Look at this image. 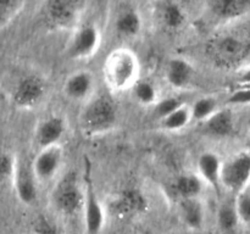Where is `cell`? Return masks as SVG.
I'll return each instance as SVG.
<instances>
[{"label": "cell", "mask_w": 250, "mask_h": 234, "mask_svg": "<svg viewBox=\"0 0 250 234\" xmlns=\"http://www.w3.org/2000/svg\"><path fill=\"white\" fill-rule=\"evenodd\" d=\"M51 201L56 211L63 216L71 217L82 212L84 188L76 173L68 172L59 179L51 193Z\"/></svg>", "instance_id": "cell-3"}, {"label": "cell", "mask_w": 250, "mask_h": 234, "mask_svg": "<svg viewBox=\"0 0 250 234\" xmlns=\"http://www.w3.org/2000/svg\"><path fill=\"white\" fill-rule=\"evenodd\" d=\"M156 16L167 31H180L187 22V12L177 1H161L156 4Z\"/></svg>", "instance_id": "cell-17"}, {"label": "cell", "mask_w": 250, "mask_h": 234, "mask_svg": "<svg viewBox=\"0 0 250 234\" xmlns=\"http://www.w3.org/2000/svg\"><path fill=\"white\" fill-rule=\"evenodd\" d=\"M11 182L20 202L23 205H32L36 202L38 197V180L32 170L31 162L22 157H15Z\"/></svg>", "instance_id": "cell-7"}, {"label": "cell", "mask_w": 250, "mask_h": 234, "mask_svg": "<svg viewBox=\"0 0 250 234\" xmlns=\"http://www.w3.org/2000/svg\"><path fill=\"white\" fill-rule=\"evenodd\" d=\"M241 83L243 85H248L250 84V68L248 71H247L246 73H243L241 77Z\"/></svg>", "instance_id": "cell-33"}, {"label": "cell", "mask_w": 250, "mask_h": 234, "mask_svg": "<svg viewBox=\"0 0 250 234\" xmlns=\"http://www.w3.org/2000/svg\"><path fill=\"white\" fill-rule=\"evenodd\" d=\"M173 189L180 199H193L200 196L204 189V183L197 173H185L176 178Z\"/></svg>", "instance_id": "cell-21"}, {"label": "cell", "mask_w": 250, "mask_h": 234, "mask_svg": "<svg viewBox=\"0 0 250 234\" xmlns=\"http://www.w3.org/2000/svg\"><path fill=\"white\" fill-rule=\"evenodd\" d=\"M143 205H146V200L142 196L141 193L136 190L124 193L120 199V209L126 210V211H138L143 209Z\"/></svg>", "instance_id": "cell-29"}, {"label": "cell", "mask_w": 250, "mask_h": 234, "mask_svg": "<svg viewBox=\"0 0 250 234\" xmlns=\"http://www.w3.org/2000/svg\"><path fill=\"white\" fill-rule=\"evenodd\" d=\"M221 167L222 163L220 157L212 151L200 154L197 160V175L204 184L210 185L217 192L221 185Z\"/></svg>", "instance_id": "cell-16"}, {"label": "cell", "mask_w": 250, "mask_h": 234, "mask_svg": "<svg viewBox=\"0 0 250 234\" xmlns=\"http://www.w3.org/2000/svg\"><path fill=\"white\" fill-rule=\"evenodd\" d=\"M203 123L205 132L212 136L224 138L229 136L233 131V116L229 110H217Z\"/></svg>", "instance_id": "cell-20"}, {"label": "cell", "mask_w": 250, "mask_h": 234, "mask_svg": "<svg viewBox=\"0 0 250 234\" xmlns=\"http://www.w3.org/2000/svg\"><path fill=\"white\" fill-rule=\"evenodd\" d=\"M195 77V68L187 58H173L165 68V79L172 89H186Z\"/></svg>", "instance_id": "cell-14"}, {"label": "cell", "mask_w": 250, "mask_h": 234, "mask_svg": "<svg viewBox=\"0 0 250 234\" xmlns=\"http://www.w3.org/2000/svg\"><path fill=\"white\" fill-rule=\"evenodd\" d=\"M106 87L115 93L131 90L141 78L138 56L128 48H116L106 56L103 65Z\"/></svg>", "instance_id": "cell-1"}, {"label": "cell", "mask_w": 250, "mask_h": 234, "mask_svg": "<svg viewBox=\"0 0 250 234\" xmlns=\"http://www.w3.org/2000/svg\"><path fill=\"white\" fill-rule=\"evenodd\" d=\"M229 104L239 105V104H249L250 102V89L243 87L242 89L236 90L231 97L229 98Z\"/></svg>", "instance_id": "cell-32"}, {"label": "cell", "mask_w": 250, "mask_h": 234, "mask_svg": "<svg viewBox=\"0 0 250 234\" xmlns=\"http://www.w3.org/2000/svg\"><path fill=\"white\" fill-rule=\"evenodd\" d=\"M95 80L89 71H77L66 78L62 85L63 94L72 101L85 102L94 95Z\"/></svg>", "instance_id": "cell-13"}, {"label": "cell", "mask_w": 250, "mask_h": 234, "mask_svg": "<svg viewBox=\"0 0 250 234\" xmlns=\"http://www.w3.org/2000/svg\"><path fill=\"white\" fill-rule=\"evenodd\" d=\"M46 93L45 80L38 75H28L17 82L12 92L15 106L22 110H31L43 101Z\"/></svg>", "instance_id": "cell-6"}, {"label": "cell", "mask_w": 250, "mask_h": 234, "mask_svg": "<svg viewBox=\"0 0 250 234\" xmlns=\"http://www.w3.org/2000/svg\"><path fill=\"white\" fill-rule=\"evenodd\" d=\"M34 233L36 234H59L53 227V224L45 218V217L41 216L37 218L36 223H34Z\"/></svg>", "instance_id": "cell-31"}, {"label": "cell", "mask_w": 250, "mask_h": 234, "mask_svg": "<svg viewBox=\"0 0 250 234\" xmlns=\"http://www.w3.org/2000/svg\"><path fill=\"white\" fill-rule=\"evenodd\" d=\"M15 157L9 151L0 149V185L12 179L15 167Z\"/></svg>", "instance_id": "cell-28"}, {"label": "cell", "mask_w": 250, "mask_h": 234, "mask_svg": "<svg viewBox=\"0 0 250 234\" xmlns=\"http://www.w3.org/2000/svg\"><path fill=\"white\" fill-rule=\"evenodd\" d=\"M248 46L241 39L227 36L215 41L210 48L215 60L221 63H233L241 60L248 51Z\"/></svg>", "instance_id": "cell-15"}, {"label": "cell", "mask_w": 250, "mask_h": 234, "mask_svg": "<svg viewBox=\"0 0 250 234\" xmlns=\"http://www.w3.org/2000/svg\"><path fill=\"white\" fill-rule=\"evenodd\" d=\"M80 121L84 134L89 136H104L117 126L119 107L109 95H93L84 102Z\"/></svg>", "instance_id": "cell-2"}, {"label": "cell", "mask_w": 250, "mask_h": 234, "mask_svg": "<svg viewBox=\"0 0 250 234\" xmlns=\"http://www.w3.org/2000/svg\"><path fill=\"white\" fill-rule=\"evenodd\" d=\"M67 132V123L60 115H50L38 123L34 133V141L39 150L58 146Z\"/></svg>", "instance_id": "cell-11"}, {"label": "cell", "mask_w": 250, "mask_h": 234, "mask_svg": "<svg viewBox=\"0 0 250 234\" xmlns=\"http://www.w3.org/2000/svg\"><path fill=\"white\" fill-rule=\"evenodd\" d=\"M63 162V151L61 145L42 149L32 161V170L38 183H48L60 173Z\"/></svg>", "instance_id": "cell-10"}, {"label": "cell", "mask_w": 250, "mask_h": 234, "mask_svg": "<svg viewBox=\"0 0 250 234\" xmlns=\"http://www.w3.org/2000/svg\"><path fill=\"white\" fill-rule=\"evenodd\" d=\"M102 44L99 27L92 22L81 23L72 31L65 48L68 58L75 61L87 60L98 53Z\"/></svg>", "instance_id": "cell-5"}, {"label": "cell", "mask_w": 250, "mask_h": 234, "mask_svg": "<svg viewBox=\"0 0 250 234\" xmlns=\"http://www.w3.org/2000/svg\"><path fill=\"white\" fill-rule=\"evenodd\" d=\"M183 105H185V102L181 98L173 97V95L172 97H166L164 99H159V101L154 105V115L161 121Z\"/></svg>", "instance_id": "cell-27"}, {"label": "cell", "mask_w": 250, "mask_h": 234, "mask_svg": "<svg viewBox=\"0 0 250 234\" xmlns=\"http://www.w3.org/2000/svg\"><path fill=\"white\" fill-rule=\"evenodd\" d=\"M250 2L244 0H212L207 2L208 10L212 16L229 20L243 15L248 10Z\"/></svg>", "instance_id": "cell-18"}, {"label": "cell", "mask_w": 250, "mask_h": 234, "mask_svg": "<svg viewBox=\"0 0 250 234\" xmlns=\"http://www.w3.org/2000/svg\"><path fill=\"white\" fill-rule=\"evenodd\" d=\"M237 214L238 218L243 222L249 223L250 222V192H243L239 195L238 200L236 204Z\"/></svg>", "instance_id": "cell-30"}, {"label": "cell", "mask_w": 250, "mask_h": 234, "mask_svg": "<svg viewBox=\"0 0 250 234\" xmlns=\"http://www.w3.org/2000/svg\"><path fill=\"white\" fill-rule=\"evenodd\" d=\"M84 7V2L78 0H50L43 5V20L56 31H73L80 24Z\"/></svg>", "instance_id": "cell-4"}, {"label": "cell", "mask_w": 250, "mask_h": 234, "mask_svg": "<svg viewBox=\"0 0 250 234\" xmlns=\"http://www.w3.org/2000/svg\"><path fill=\"white\" fill-rule=\"evenodd\" d=\"M192 119L197 122H205L217 111V101L212 97H202L193 102L189 107Z\"/></svg>", "instance_id": "cell-24"}, {"label": "cell", "mask_w": 250, "mask_h": 234, "mask_svg": "<svg viewBox=\"0 0 250 234\" xmlns=\"http://www.w3.org/2000/svg\"><path fill=\"white\" fill-rule=\"evenodd\" d=\"M180 214L183 222L192 229H199L204 224V206L199 197L193 199H180Z\"/></svg>", "instance_id": "cell-19"}, {"label": "cell", "mask_w": 250, "mask_h": 234, "mask_svg": "<svg viewBox=\"0 0 250 234\" xmlns=\"http://www.w3.org/2000/svg\"><path fill=\"white\" fill-rule=\"evenodd\" d=\"M132 97L142 106H154L159 101V92L151 80L139 78L131 88Z\"/></svg>", "instance_id": "cell-22"}, {"label": "cell", "mask_w": 250, "mask_h": 234, "mask_svg": "<svg viewBox=\"0 0 250 234\" xmlns=\"http://www.w3.org/2000/svg\"><path fill=\"white\" fill-rule=\"evenodd\" d=\"M144 20L141 11L132 5L125 4L117 11L114 20V29L122 39H134L143 32Z\"/></svg>", "instance_id": "cell-12"}, {"label": "cell", "mask_w": 250, "mask_h": 234, "mask_svg": "<svg viewBox=\"0 0 250 234\" xmlns=\"http://www.w3.org/2000/svg\"><path fill=\"white\" fill-rule=\"evenodd\" d=\"M190 121H192V116H190L189 107L187 105H183L180 109H177L172 114H170L165 118L161 119L160 122L161 126L166 131L178 132L185 129L190 123Z\"/></svg>", "instance_id": "cell-23"}, {"label": "cell", "mask_w": 250, "mask_h": 234, "mask_svg": "<svg viewBox=\"0 0 250 234\" xmlns=\"http://www.w3.org/2000/svg\"><path fill=\"white\" fill-rule=\"evenodd\" d=\"M26 2L20 0H0V28L11 23L23 11Z\"/></svg>", "instance_id": "cell-25"}, {"label": "cell", "mask_w": 250, "mask_h": 234, "mask_svg": "<svg viewBox=\"0 0 250 234\" xmlns=\"http://www.w3.org/2000/svg\"><path fill=\"white\" fill-rule=\"evenodd\" d=\"M250 178V154L242 153L234 155L221 167V184L232 192L244 189Z\"/></svg>", "instance_id": "cell-9"}, {"label": "cell", "mask_w": 250, "mask_h": 234, "mask_svg": "<svg viewBox=\"0 0 250 234\" xmlns=\"http://www.w3.org/2000/svg\"><path fill=\"white\" fill-rule=\"evenodd\" d=\"M83 226L85 234H102L104 229L106 214L102 201L98 197L93 183L89 177L85 179L84 185V201L82 207Z\"/></svg>", "instance_id": "cell-8"}, {"label": "cell", "mask_w": 250, "mask_h": 234, "mask_svg": "<svg viewBox=\"0 0 250 234\" xmlns=\"http://www.w3.org/2000/svg\"><path fill=\"white\" fill-rule=\"evenodd\" d=\"M243 87H246V88H249V89H250V84H248V85H243Z\"/></svg>", "instance_id": "cell-34"}, {"label": "cell", "mask_w": 250, "mask_h": 234, "mask_svg": "<svg viewBox=\"0 0 250 234\" xmlns=\"http://www.w3.org/2000/svg\"><path fill=\"white\" fill-rule=\"evenodd\" d=\"M238 219L236 205L224 204L217 212V222H219L222 231L225 232L233 231L237 227Z\"/></svg>", "instance_id": "cell-26"}]
</instances>
